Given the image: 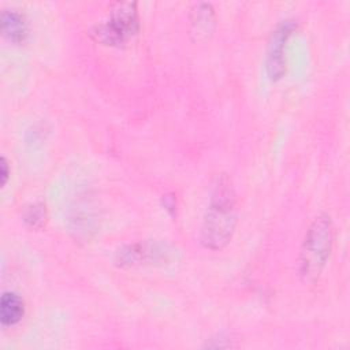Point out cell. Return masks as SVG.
<instances>
[{"mask_svg":"<svg viewBox=\"0 0 350 350\" xmlns=\"http://www.w3.org/2000/svg\"><path fill=\"white\" fill-rule=\"evenodd\" d=\"M48 219L46 206L44 202H34L25 208L23 211V221L34 230H40L45 226Z\"/></svg>","mask_w":350,"mask_h":350,"instance_id":"cell-9","label":"cell"},{"mask_svg":"<svg viewBox=\"0 0 350 350\" xmlns=\"http://www.w3.org/2000/svg\"><path fill=\"white\" fill-rule=\"evenodd\" d=\"M335 230L331 217L320 213L313 219L304 237L298 256V275L305 283H314L332 252Z\"/></svg>","mask_w":350,"mask_h":350,"instance_id":"cell-2","label":"cell"},{"mask_svg":"<svg viewBox=\"0 0 350 350\" xmlns=\"http://www.w3.org/2000/svg\"><path fill=\"white\" fill-rule=\"evenodd\" d=\"M190 27L196 40H206L215 29V10L209 3H197L190 11Z\"/></svg>","mask_w":350,"mask_h":350,"instance_id":"cell-5","label":"cell"},{"mask_svg":"<svg viewBox=\"0 0 350 350\" xmlns=\"http://www.w3.org/2000/svg\"><path fill=\"white\" fill-rule=\"evenodd\" d=\"M138 11L135 1L116 3L105 19L96 23L90 36L104 45H122L126 44L133 36L138 33Z\"/></svg>","mask_w":350,"mask_h":350,"instance_id":"cell-3","label":"cell"},{"mask_svg":"<svg viewBox=\"0 0 350 350\" xmlns=\"http://www.w3.org/2000/svg\"><path fill=\"white\" fill-rule=\"evenodd\" d=\"M1 33L14 44H22L29 36V25L23 14L18 10H3L1 12Z\"/></svg>","mask_w":350,"mask_h":350,"instance_id":"cell-6","label":"cell"},{"mask_svg":"<svg viewBox=\"0 0 350 350\" xmlns=\"http://www.w3.org/2000/svg\"><path fill=\"white\" fill-rule=\"evenodd\" d=\"M25 314V302L14 291H4L0 299V323L3 327L16 325Z\"/></svg>","mask_w":350,"mask_h":350,"instance_id":"cell-8","label":"cell"},{"mask_svg":"<svg viewBox=\"0 0 350 350\" xmlns=\"http://www.w3.org/2000/svg\"><path fill=\"white\" fill-rule=\"evenodd\" d=\"M295 27V21L284 19L271 33L265 60V70L271 81H278L286 74V46Z\"/></svg>","mask_w":350,"mask_h":350,"instance_id":"cell-4","label":"cell"},{"mask_svg":"<svg viewBox=\"0 0 350 350\" xmlns=\"http://www.w3.org/2000/svg\"><path fill=\"white\" fill-rule=\"evenodd\" d=\"M159 253H160V250L152 245L133 243V245H126L122 249H119L116 252L115 261L120 267H130V265H135V264H141V262L153 260V257Z\"/></svg>","mask_w":350,"mask_h":350,"instance_id":"cell-7","label":"cell"},{"mask_svg":"<svg viewBox=\"0 0 350 350\" xmlns=\"http://www.w3.org/2000/svg\"><path fill=\"white\" fill-rule=\"evenodd\" d=\"M8 178H10L8 161L4 156H1V159H0V183H1V186H4L7 183Z\"/></svg>","mask_w":350,"mask_h":350,"instance_id":"cell-10","label":"cell"},{"mask_svg":"<svg viewBox=\"0 0 350 350\" xmlns=\"http://www.w3.org/2000/svg\"><path fill=\"white\" fill-rule=\"evenodd\" d=\"M237 226V197L227 175H220L213 186L205 211L200 242L211 250L223 249L232 238Z\"/></svg>","mask_w":350,"mask_h":350,"instance_id":"cell-1","label":"cell"}]
</instances>
